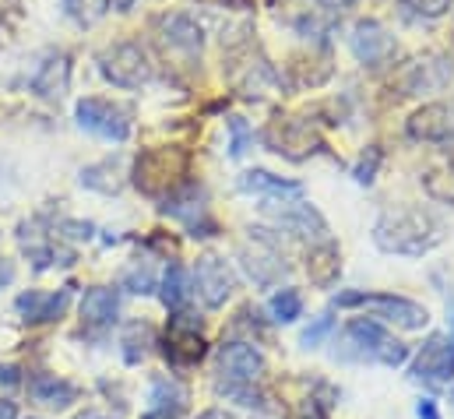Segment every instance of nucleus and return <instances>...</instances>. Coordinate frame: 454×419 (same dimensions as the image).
Listing matches in <instances>:
<instances>
[{"mask_svg":"<svg viewBox=\"0 0 454 419\" xmlns=\"http://www.w3.org/2000/svg\"><path fill=\"white\" fill-rule=\"evenodd\" d=\"M219 395H226V399L247 406V409H257L261 406V391L254 384H219Z\"/></svg>","mask_w":454,"mask_h":419,"instance_id":"nucleus-33","label":"nucleus"},{"mask_svg":"<svg viewBox=\"0 0 454 419\" xmlns=\"http://www.w3.org/2000/svg\"><path fill=\"white\" fill-rule=\"evenodd\" d=\"M416 416H419V419H441V413H437V402H434V399H419Z\"/></svg>","mask_w":454,"mask_h":419,"instance_id":"nucleus-39","label":"nucleus"},{"mask_svg":"<svg viewBox=\"0 0 454 419\" xmlns=\"http://www.w3.org/2000/svg\"><path fill=\"white\" fill-rule=\"evenodd\" d=\"M377 166H380V148H370V159L363 155V159H359V166H356V180H359V184H373Z\"/></svg>","mask_w":454,"mask_h":419,"instance_id":"nucleus-36","label":"nucleus"},{"mask_svg":"<svg viewBox=\"0 0 454 419\" xmlns=\"http://www.w3.org/2000/svg\"><path fill=\"white\" fill-rule=\"evenodd\" d=\"M110 4H114L116 11H130L134 7V0H110Z\"/></svg>","mask_w":454,"mask_h":419,"instance_id":"nucleus-45","label":"nucleus"},{"mask_svg":"<svg viewBox=\"0 0 454 419\" xmlns=\"http://www.w3.org/2000/svg\"><path fill=\"white\" fill-rule=\"evenodd\" d=\"M110 7H114L110 0H64V14H67L71 21H78L82 28L103 21V18L110 14Z\"/></svg>","mask_w":454,"mask_h":419,"instance_id":"nucleus-28","label":"nucleus"},{"mask_svg":"<svg viewBox=\"0 0 454 419\" xmlns=\"http://www.w3.org/2000/svg\"><path fill=\"white\" fill-rule=\"evenodd\" d=\"M307 275H310V282H314V286H321V289H332V286L339 282L341 254L332 240H325V243H314V247H310V254H307Z\"/></svg>","mask_w":454,"mask_h":419,"instance_id":"nucleus-21","label":"nucleus"},{"mask_svg":"<svg viewBox=\"0 0 454 419\" xmlns=\"http://www.w3.org/2000/svg\"><path fill=\"white\" fill-rule=\"evenodd\" d=\"M345 345H348V360H366L384 367H402L409 360V345H402L384 324L370 317H356L345 324Z\"/></svg>","mask_w":454,"mask_h":419,"instance_id":"nucleus-3","label":"nucleus"},{"mask_svg":"<svg viewBox=\"0 0 454 419\" xmlns=\"http://www.w3.org/2000/svg\"><path fill=\"white\" fill-rule=\"evenodd\" d=\"M148 345H152V328L141 324V320L127 324V331H123V360L127 363H141V356L148 352Z\"/></svg>","mask_w":454,"mask_h":419,"instance_id":"nucleus-29","label":"nucleus"},{"mask_svg":"<svg viewBox=\"0 0 454 419\" xmlns=\"http://www.w3.org/2000/svg\"><path fill=\"white\" fill-rule=\"evenodd\" d=\"M82 184L99 191V194H116L123 187L120 180V162L116 159H106V162H96V166H85L82 170Z\"/></svg>","mask_w":454,"mask_h":419,"instance_id":"nucleus-27","label":"nucleus"},{"mask_svg":"<svg viewBox=\"0 0 454 419\" xmlns=\"http://www.w3.org/2000/svg\"><path fill=\"white\" fill-rule=\"evenodd\" d=\"M335 307H366L377 317L405 328V331H419L430 324V311L405 300V296H391V293H363V289H345L335 296Z\"/></svg>","mask_w":454,"mask_h":419,"instance_id":"nucleus-4","label":"nucleus"},{"mask_svg":"<svg viewBox=\"0 0 454 419\" xmlns=\"http://www.w3.org/2000/svg\"><path fill=\"white\" fill-rule=\"evenodd\" d=\"M239 257H243V268H247V275L261 286V289H268V286H275L286 272H289V265H286V257H282V250H278V243L264 233V229H254L250 233V243H243V250H239Z\"/></svg>","mask_w":454,"mask_h":419,"instance_id":"nucleus-8","label":"nucleus"},{"mask_svg":"<svg viewBox=\"0 0 454 419\" xmlns=\"http://www.w3.org/2000/svg\"><path fill=\"white\" fill-rule=\"evenodd\" d=\"M187 177V152L184 148H148L134 162V184L148 198H169L184 187Z\"/></svg>","mask_w":454,"mask_h":419,"instance_id":"nucleus-2","label":"nucleus"},{"mask_svg":"<svg viewBox=\"0 0 454 419\" xmlns=\"http://www.w3.org/2000/svg\"><path fill=\"white\" fill-rule=\"evenodd\" d=\"M412 377L427 384H451L454 381V338L430 335L412 360Z\"/></svg>","mask_w":454,"mask_h":419,"instance_id":"nucleus-11","label":"nucleus"},{"mask_svg":"<svg viewBox=\"0 0 454 419\" xmlns=\"http://www.w3.org/2000/svg\"><path fill=\"white\" fill-rule=\"evenodd\" d=\"M71 304V289H60V293H39V289H28L14 300V311L21 314V320L28 324H50L67 311Z\"/></svg>","mask_w":454,"mask_h":419,"instance_id":"nucleus-17","label":"nucleus"},{"mask_svg":"<svg viewBox=\"0 0 454 419\" xmlns=\"http://www.w3.org/2000/svg\"><path fill=\"white\" fill-rule=\"evenodd\" d=\"M264 211L275 218V225H282V229H289L293 236H300V240H314V243H325L328 240V222H325V215L314 209L310 202H268Z\"/></svg>","mask_w":454,"mask_h":419,"instance_id":"nucleus-9","label":"nucleus"},{"mask_svg":"<svg viewBox=\"0 0 454 419\" xmlns=\"http://www.w3.org/2000/svg\"><path fill=\"white\" fill-rule=\"evenodd\" d=\"M28 391H32V399H35L39 406H50V409H67V406L78 399V388L67 384V381H60V377H53V374L35 377V381L28 384Z\"/></svg>","mask_w":454,"mask_h":419,"instance_id":"nucleus-24","label":"nucleus"},{"mask_svg":"<svg viewBox=\"0 0 454 419\" xmlns=\"http://www.w3.org/2000/svg\"><path fill=\"white\" fill-rule=\"evenodd\" d=\"M268 307H271V317H275L278 324H293L296 317L303 314V296H300L296 289H278Z\"/></svg>","mask_w":454,"mask_h":419,"instance_id":"nucleus-30","label":"nucleus"},{"mask_svg":"<svg viewBox=\"0 0 454 419\" xmlns=\"http://www.w3.org/2000/svg\"><path fill=\"white\" fill-rule=\"evenodd\" d=\"M332 328H335V320H332V317H328V314L317 317V320H314V324L303 331V338H300V342H303L307 349H310V345H321V338H325V335H332Z\"/></svg>","mask_w":454,"mask_h":419,"instance_id":"nucleus-35","label":"nucleus"},{"mask_svg":"<svg viewBox=\"0 0 454 419\" xmlns=\"http://www.w3.org/2000/svg\"><path fill=\"white\" fill-rule=\"evenodd\" d=\"M405 7H412L423 18H441L451 11V0H405Z\"/></svg>","mask_w":454,"mask_h":419,"instance_id":"nucleus-34","label":"nucleus"},{"mask_svg":"<svg viewBox=\"0 0 454 419\" xmlns=\"http://www.w3.org/2000/svg\"><path fill=\"white\" fill-rule=\"evenodd\" d=\"M18 384H21V370L11 367V363H0V388L11 391V388H18Z\"/></svg>","mask_w":454,"mask_h":419,"instance_id":"nucleus-38","label":"nucleus"},{"mask_svg":"<svg viewBox=\"0 0 454 419\" xmlns=\"http://www.w3.org/2000/svg\"><path fill=\"white\" fill-rule=\"evenodd\" d=\"M162 304L169 311H184V304L191 300V275L184 265H169L166 275H162V289H159Z\"/></svg>","mask_w":454,"mask_h":419,"instance_id":"nucleus-26","label":"nucleus"},{"mask_svg":"<svg viewBox=\"0 0 454 419\" xmlns=\"http://www.w3.org/2000/svg\"><path fill=\"white\" fill-rule=\"evenodd\" d=\"M448 320H451V338H454V307H451V317H448Z\"/></svg>","mask_w":454,"mask_h":419,"instance_id":"nucleus-46","label":"nucleus"},{"mask_svg":"<svg viewBox=\"0 0 454 419\" xmlns=\"http://www.w3.org/2000/svg\"><path fill=\"white\" fill-rule=\"evenodd\" d=\"M99 71L116 89H141L152 82V60L141 43H116L99 57Z\"/></svg>","mask_w":454,"mask_h":419,"instance_id":"nucleus-5","label":"nucleus"},{"mask_svg":"<svg viewBox=\"0 0 454 419\" xmlns=\"http://www.w3.org/2000/svg\"><path fill=\"white\" fill-rule=\"evenodd\" d=\"M116 311H120V293L116 289L96 286L82 296V320L89 328H110L116 320Z\"/></svg>","mask_w":454,"mask_h":419,"instance_id":"nucleus-22","label":"nucleus"},{"mask_svg":"<svg viewBox=\"0 0 454 419\" xmlns=\"http://www.w3.org/2000/svg\"><path fill=\"white\" fill-rule=\"evenodd\" d=\"M451 406H454V391H451Z\"/></svg>","mask_w":454,"mask_h":419,"instance_id":"nucleus-47","label":"nucleus"},{"mask_svg":"<svg viewBox=\"0 0 454 419\" xmlns=\"http://www.w3.org/2000/svg\"><path fill=\"white\" fill-rule=\"evenodd\" d=\"M184 406H187V388H184V384H176V381H169V377H159V381L152 384V413H155V416L173 419Z\"/></svg>","mask_w":454,"mask_h":419,"instance_id":"nucleus-25","label":"nucleus"},{"mask_svg":"<svg viewBox=\"0 0 454 419\" xmlns=\"http://www.w3.org/2000/svg\"><path fill=\"white\" fill-rule=\"evenodd\" d=\"M159 211L176 218V222H184L191 236H215V229H219L212 211H208V191L201 184H184L180 191H173L159 205Z\"/></svg>","mask_w":454,"mask_h":419,"instance_id":"nucleus-6","label":"nucleus"},{"mask_svg":"<svg viewBox=\"0 0 454 419\" xmlns=\"http://www.w3.org/2000/svg\"><path fill=\"white\" fill-rule=\"evenodd\" d=\"M74 120L82 130L103 138V141H127L130 138V109L120 103H110V99H82L74 106Z\"/></svg>","mask_w":454,"mask_h":419,"instance_id":"nucleus-7","label":"nucleus"},{"mask_svg":"<svg viewBox=\"0 0 454 419\" xmlns=\"http://www.w3.org/2000/svg\"><path fill=\"white\" fill-rule=\"evenodd\" d=\"M226 127H229V155H232V159H243L247 148L254 145V130H250V123H247L243 116H229Z\"/></svg>","mask_w":454,"mask_h":419,"instance_id":"nucleus-31","label":"nucleus"},{"mask_svg":"<svg viewBox=\"0 0 454 419\" xmlns=\"http://www.w3.org/2000/svg\"><path fill=\"white\" fill-rule=\"evenodd\" d=\"M236 187L247 191V194H261L264 202H300L303 198V184L300 180H286V177H275L268 170H247L236 180Z\"/></svg>","mask_w":454,"mask_h":419,"instance_id":"nucleus-15","label":"nucleus"},{"mask_svg":"<svg viewBox=\"0 0 454 419\" xmlns=\"http://www.w3.org/2000/svg\"><path fill=\"white\" fill-rule=\"evenodd\" d=\"M67 82H71V57L57 50V53H46V60L32 75V92L43 99H60L67 92Z\"/></svg>","mask_w":454,"mask_h":419,"instance_id":"nucleus-18","label":"nucleus"},{"mask_svg":"<svg viewBox=\"0 0 454 419\" xmlns=\"http://www.w3.org/2000/svg\"><path fill=\"white\" fill-rule=\"evenodd\" d=\"M264 377V356L250 342H226L219 349V384H257Z\"/></svg>","mask_w":454,"mask_h":419,"instance_id":"nucleus-13","label":"nucleus"},{"mask_svg":"<svg viewBox=\"0 0 454 419\" xmlns=\"http://www.w3.org/2000/svg\"><path fill=\"white\" fill-rule=\"evenodd\" d=\"M123 289L127 293H137V296H148V293H155V275H152V268L148 265H130L127 272H123Z\"/></svg>","mask_w":454,"mask_h":419,"instance_id":"nucleus-32","label":"nucleus"},{"mask_svg":"<svg viewBox=\"0 0 454 419\" xmlns=\"http://www.w3.org/2000/svg\"><path fill=\"white\" fill-rule=\"evenodd\" d=\"M14 282V261L0 257V286H11Z\"/></svg>","mask_w":454,"mask_h":419,"instance_id":"nucleus-41","label":"nucleus"},{"mask_svg":"<svg viewBox=\"0 0 454 419\" xmlns=\"http://www.w3.org/2000/svg\"><path fill=\"white\" fill-rule=\"evenodd\" d=\"M198 419H232L229 413H223V409H208V413H201Z\"/></svg>","mask_w":454,"mask_h":419,"instance_id":"nucleus-44","label":"nucleus"},{"mask_svg":"<svg viewBox=\"0 0 454 419\" xmlns=\"http://www.w3.org/2000/svg\"><path fill=\"white\" fill-rule=\"evenodd\" d=\"M60 229H64L67 236H74V240H92V233H96L92 222H60Z\"/></svg>","mask_w":454,"mask_h":419,"instance_id":"nucleus-37","label":"nucleus"},{"mask_svg":"<svg viewBox=\"0 0 454 419\" xmlns=\"http://www.w3.org/2000/svg\"><path fill=\"white\" fill-rule=\"evenodd\" d=\"M448 78H451V64L430 57V60H416V64L405 71L402 89H405V96H412V92H434V89H441Z\"/></svg>","mask_w":454,"mask_h":419,"instance_id":"nucleus-23","label":"nucleus"},{"mask_svg":"<svg viewBox=\"0 0 454 419\" xmlns=\"http://www.w3.org/2000/svg\"><path fill=\"white\" fill-rule=\"evenodd\" d=\"M159 32H162L166 46L184 50V53H201V46H205V32L191 14H162Z\"/></svg>","mask_w":454,"mask_h":419,"instance_id":"nucleus-19","label":"nucleus"},{"mask_svg":"<svg viewBox=\"0 0 454 419\" xmlns=\"http://www.w3.org/2000/svg\"><path fill=\"white\" fill-rule=\"evenodd\" d=\"M303 419H328V409H325L317 399H310V402L303 406Z\"/></svg>","mask_w":454,"mask_h":419,"instance_id":"nucleus-40","label":"nucleus"},{"mask_svg":"<svg viewBox=\"0 0 454 419\" xmlns=\"http://www.w3.org/2000/svg\"><path fill=\"white\" fill-rule=\"evenodd\" d=\"M194 286H198V296L205 300V307L219 311V307H226V300L236 289V275L219 254H205V257H198Z\"/></svg>","mask_w":454,"mask_h":419,"instance_id":"nucleus-12","label":"nucleus"},{"mask_svg":"<svg viewBox=\"0 0 454 419\" xmlns=\"http://www.w3.org/2000/svg\"><path fill=\"white\" fill-rule=\"evenodd\" d=\"M205 356V338H201V320H194V314L180 311L169 320L166 331V360L173 367H194Z\"/></svg>","mask_w":454,"mask_h":419,"instance_id":"nucleus-10","label":"nucleus"},{"mask_svg":"<svg viewBox=\"0 0 454 419\" xmlns=\"http://www.w3.org/2000/svg\"><path fill=\"white\" fill-rule=\"evenodd\" d=\"M409 134L416 141H448L454 134V113L444 103L423 106L412 120H409Z\"/></svg>","mask_w":454,"mask_h":419,"instance_id":"nucleus-20","label":"nucleus"},{"mask_svg":"<svg viewBox=\"0 0 454 419\" xmlns=\"http://www.w3.org/2000/svg\"><path fill=\"white\" fill-rule=\"evenodd\" d=\"M268 145L271 152L286 155V159H307L310 152L321 148V138L310 130V123L303 120H286L282 123V134L278 130H268Z\"/></svg>","mask_w":454,"mask_h":419,"instance_id":"nucleus-16","label":"nucleus"},{"mask_svg":"<svg viewBox=\"0 0 454 419\" xmlns=\"http://www.w3.org/2000/svg\"><path fill=\"white\" fill-rule=\"evenodd\" d=\"M444 240V225L423 209H398L384 211L373 225V243L384 254L402 257H423Z\"/></svg>","mask_w":454,"mask_h":419,"instance_id":"nucleus-1","label":"nucleus"},{"mask_svg":"<svg viewBox=\"0 0 454 419\" xmlns=\"http://www.w3.org/2000/svg\"><path fill=\"white\" fill-rule=\"evenodd\" d=\"M348 46H352V53H356L359 64L377 67V64H384L395 53V36L380 21L366 18V21H356V28L348 36Z\"/></svg>","mask_w":454,"mask_h":419,"instance_id":"nucleus-14","label":"nucleus"},{"mask_svg":"<svg viewBox=\"0 0 454 419\" xmlns=\"http://www.w3.org/2000/svg\"><path fill=\"white\" fill-rule=\"evenodd\" d=\"M14 402H7V399H0V419H14Z\"/></svg>","mask_w":454,"mask_h":419,"instance_id":"nucleus-43","label":"nucleus"},{"mask_svg":"<svg viewBox=\"0 0 454 419\" xmlns=\"http://www.w3.org/2000/svg\"><path fill=\"white\" fill-rule=\"evenodd\" d=\"M317 4H325L328 11H345V7H352L356 0H317Z\"/></svg>","mask_w":454,"mask_h":419,"instance_id":"nucleus-42","label":"nucleus"}]
</instances>
